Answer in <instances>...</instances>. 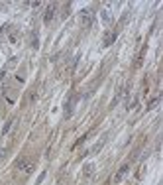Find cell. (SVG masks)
<instances>
[{"mask_svg": "<svg viewBox=\"0 0 163 185\" xmlns=\"http://www.w3.org/2000/svg\"><path fill=\"white\" fill-rule=\"evenodd\" d=\"M16 170H20L24 173H31L36 170V164L31 160H28V157H20V160H16Z\"/></svg>", "mask_w": 163, "mask_h": 185, "instance_id": "6da1fadb", "label": "cell"}, {"mask_svg": "<svg viewBox=\"0 0 163 185\" xmlns=\"http://www.w3.org/2000/svg\"><path fill=\"white\" fill-rule=\"evenodd\" d=\"M81 22H83L85 28H90V26L94 24V12H92V10H89V8L81 10Z\"/></svg>", "mask_w": 163, "mask_h": 185, "instance_id": "7a4b0ae2", "label": "cell"}, {"mask_svg": "<svg viewBox=\"0 0 163 185\" xmlns=\"http://www.w3.org/2000/svg\"><path fill=\"white\" fill-rule=\"evenodd\" d=\"M128 171H130V164H124V166L120 167V170H118V173L114 175V179H112V181H114V183H120L122 179L128 175Z\"/></svg>", "mask_w": 163, "mask_h": 185, "instance_id": "3957f363", "label": "cell"}, {"mask_svg": "<svg viewBox=\"0 0 163 185\" xmlns=\"http://www.w3.org/2000/svg\"><path fill=\"white\" fill-rule=\"evenodd\" d=\"M55 12H57V4H49L47 10H45V14H43V22L49 24V22L53 20V16H55Z\"/></svg>", "mask_w": 163, "mask_h": 185, "instance_id": "277c9868", "label": "cell"}, {"mask_svg": "<svg viewBox=\"0 0 163 185\" xmlns=\"http://www.w3.org/2000/svg\"><path fill=\"white\" fill-rule=\"evenodd\" d=\"M116 36H118V30H114V32H106V34H104V40H102V45H104V47L112 45V43L116 41Z\"/></svg>", "mask_w": 163, "mask_h": 185, "instance_id": "5b68a950", "label": "cell"}, {"mask_svg": "<svg viewBox=\"0 0 163 185\" xmlns=\"http://www.w3.org/2000/svg\"><path fill=\"white\" fill-rule=\"evenodd\" d=\"M159 101H161V95H157V97H153L149 102H148V110H153V108L159 105Z\"/></svg>", "mask_w": 163, "mask_h": 185, "instance_id": "8992f818", "label": "cell"}, {"mask_svg": "<svg viewBox=\"0 0 163 185\" xmlns=\"http://www.w3.org/2000/svg\"><path fill=\"white\" fill-rule=\"evenodd\" d=\"M31 47H34V49H37V47H40V37H37L36 32H31Z\"/></svg>", "mask_w": 163, "mask_h": 185, "instance_id": "52a82bcc", "label": "cell"}, {"mask_svg": "<svg viewBox=\"0 0 163 185\" xmlns=\"http://www.w3.org/2000/svg\"><path fill=\"white\" fill-rule=\"evenodd\" d=\"M92 173H94V166H92V164H86V166H85V175L90 177Z\"/></svg>", "mask_w": 163, "mask_h": 185, "instance_id": "ba28073f", "label": "cell"}, {"mask_svg": "<svg viewBox=\"0 0 163 185\" xmlns=\"http://www.w3.org/2000/svg\"><path fill=\"white\" fill-rule=\"evenodd\" d=\"M102 20H104L106 24H108V22L112 20V16H110V10H108V8H104V10H102Z\"/></svg>", "mask_w": 163, "mask_h": 185, "instance_id": "9c48e42d", "label": "cell"}, {"mask_svg": "<svg viewBox=\"0 0 163 185\" xmlns=\"http://www.w3.org/2000/svg\"><path fill=\"white\" fill-rule=\"evenodd\" d=\"M8 32H10V41L16 43V41H18V34H16V32H14L12 28H10V26H8Z\"/></svg>", "mask_w": 163, "mask_h": 185, "instance_id": "30bf717a", "label": "cell"}, {"mask_svg": "<svg viewBox=\"0 0 163 185\" xmlns=\"http://www.w3.org/2000/svg\"><path fill=\"white\" fill-rule=\"evenodd\" d=\"M12 124H14V120H8L6 124H4V128H2V136H6V134H8V130L12 128Z\"/></svg>", "mask_w": 163, "mask_h": 185, "instance_id": "8fae6325", "label": "cell"}, {"mask_svg": "<svg viewBox=\"0 0 163 185\" xmlns=\"http://www.w3.org/2000/svg\"><path fill=\"white\" fill-rule=\"evenodd\" d=\"M102 146H104V140H102V142H98V144H96V146H94V148H92V150L89 152V154H96V152H98V150L102 148Z\"/></svg>", "mask_w": 163, "mask_h": 185, "instance_id": "7c38bea8", "label": "cell"}, {"mask_svg": "<svg viewBox=\"0 0 163 185\" xmlns=\"http://www.w3.org/2000/svg\"><path fill=\"white\" fill-rule=\"evenodd\" d=\"M6 156V148H0V157H4Z\"/></svg>", "mask_w": 163, "mask_h": 185, "instance_id": "4fadbf2b", "label": "cell"}]
</instances>
